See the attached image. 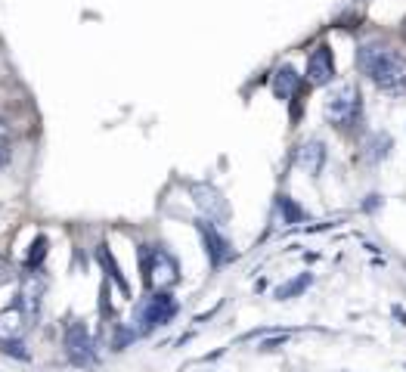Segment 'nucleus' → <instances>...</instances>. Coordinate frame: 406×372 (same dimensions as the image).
<instances>
[{
  "instance_id": "f257e3e1",
  "label": "nucleus",
  "mask_w": 406,
  "mask_h": 372,
  "mask_svg": "<svg viewBox=\"0 0 406 372\" xmlns=\"http://www.w3.org/2000/svg\"><path fill=\"white\" fill-rule=\"evenodd\" d=\"M357 65L363 75L375 81V87L388 93H403L406 90V59L391 47L382 44H363L357 50Z\"/></svg>"
},
{
  "instance_id": "f03ea898",
  "label": "nucleus",
  "mask_w": 406,
  "mask_h": 372,
  "mask_svg": "<svg viewBox=\"0 0 406 372\" xmlns=\"http://www.w3.org/2000/svg\"><path fill=\"white\" fill-rule=\"evenodd\" d=\"M177 310H180V304H177L174 295H168L165 289H155L137 307V314H133V329H137V335H149L158 326L171 323L177 317Z\"/></svg>"
},
{
  "instance_id": "7ed1b4c3",
  "label": "nucleus",
  "mask_w": 406,
  "mask_h": 372,
  "mask_svg": "<svg viewBox=\"0 0 406 372\" xmlns=\"http://www.w3.org/2000/svg\"><path fill=\"white\" fill-rule=\"evenodd\" d=\"M323 115H326L329 124H335V128H351L353 118L360 115V90L353 87V84H338V87L326 97Z\"/></svg>"
},
{
  "instance_id": "20e7f679",
  "label": "nucleus",
  "mask_w": 406,
  "mask_h": 372,
  "mask_svg": "<svg viewBox=\"0 0 406 372\" xmlns=\"http://www.w3.org/2000/svg\"><path fill=\"white\" fill-rule=\"evenodd\" d=\"M140 267H143V283L149 289H168L177 283V261L165 248H146L140 251Z\"/></svg>"
},
{
  "instance_id": "39448f33",
  "label": "nucleus",
  "mask_w": 406,
  "mask_h": 372,
  "mask_svg": "<svg viewBox=\"0 0 406 372\" xmlns=\"http://www.w3.org/2000/svg\"><path fill=\"white\" fill-rule=\"evenodd\" d=\"M196 230L202 233V242H205L208 261H211V267H214V270L224 267V264H230V261L236 258L233 245L226 242V236L214 226V221H208V217H199V221H196Z\"/></svg>"
},
{
  "instance_id": "423d86ee",
  "label": "nucleus",
  "mask_w": 406,
  "mask_h": 372,
  "mask_svg": "<svg viewBox=\"0 0 406 372\" xmlns=\"http://www.w3.org/2000/svg\"><path fill=\"white\" fill-rule=\"evenodd\" d=\"M65 354L75 366H93L97 363V348H93V338L84 323H69L65 329Z\"/></svg>"
},
{
  "instance_id": "0eeeda50",
  "label": "nucleus",
  "mask_w": 406,
  "mask_h": 372,
  "mask_svg": "<svg viewBox=\"0 0 406 372\" xmlns=\"http://www.w3.org/2000/svg\"><path fill=\"white\" fill-rule=\"evenodd\" d=\"M190 192L208 221H226V217H230V205H226L221 190H214V186H208V183H192Z\"/></svg>"
},
{
  "instance_id": "6e6552de",
  "label": "nucleus",
  "mask_w": 406,
  "mask_h": 372,
  "mask_svg": "<svg viewBox=\"0 0 406 372\" xmlns=\"http://www.w3.org/2000/svg\"><path fill=\"white\" fill-rule=\"evenodd\" d=\"M332 78H335V56L326 44H319L307 59V81L314 84V87H323V84H329Z\"/></svg>"
},
{
  "instance_id": "1a4fd4ad",
  "label": "nucleus",
  "mask_w": 406,
  "mask_h": 372,
  "mask_svg": "<svg viewBox=\"0 0 406 372\" xmlns=\"http://www.w3.org/2000/svg\"><path fill=\"white\" fill-rule=\"evenodd\" d=\"M31 314L22 307V301L10 304L6 310H0V341H13V338H22L25 326H28Z\"/></svg>"
},
{
  "instance_id": "9d476101",
  "label": "nucleus",
  "mask_w": 406,
  "mask_h": 372,
  "mask_svg": "<svg viewBox=\"0 0 406 372\" xmlns=\"http://www.w3.org/2000/svg\"><path fill=\"white\" fill-rule=\"evenodd\" d=\"M301 87V75L292 69V65H282V69H276L273 75V93H276V99H292L295 93H298Z\"/></svg>"
},
{
  "instance_id": "9b49d317",
  "label": "nucleus",
  "mask_w": 406,
  "mask_h": 372,
  "mask_svg": "<svg viewBox=\"0 0 406 372\" xmlns=\"http://www.w3.org/2000/svg\"><path fill=\"white\" fill-rule=\"evenodd\" d=\"M323 162H326V146L319 140H310V143H304L301 152H298V165L301 168H307V174H319L323 171Z\"/></svg>"
},
{
  "instance_id": "f8f14e48",
  "label": "nucleus",
  "mask_w": 406,
  "mask_h": 372,
  "mask_svg": "<svg viewBox=\"0 0 406 372\" xmlns=\"http://www.w3.org/2000/svg\"><path fill=\"white\" fill-rule=\"evenodd\" d=\"M97 261L106 267V273L115 279V285L121 289L124 298H131V285H128V279L121 276V270H118V264H115V258H112V251H109V245H106V242H99V245H97Z\"/></svg>"
},
{
  "instance_id": "ddd939ff",
  "label": "nucleus",
  "mask_w": 406,
  "mask_h": 372,
  "mask_svg": "<svg viewBox=\"0 0 406 372\" xmlns=\"http://www.w3.org/2000/svg\"><path fill=\"white\" fill-rule=\"evenodd\" d=\"M40 295H44V283H40L38 276H28L22 283V292H19V301H22V307L28 310L31 317L38 314V307H40Z\"/></svg>"
},
{
  "instance_id": "4468645a",
  "label": "nucleus",
  "mask_w": 406,
  "mask_h": 372,
  "mask_svg": "<svg viewBox=\"0 0 406 372\" xmlns=\"http://www.w3.org/2000/svg\"><path fill=\"white\" fill-rule=\"evenodd\" d=\"M314 283V276L310 273H301V276H295V279H289V283H282L276 289V298L279 301H285V298H295V295H301L304 289H307V285Z\"/></svg>"
},
{
  "instance_id": "2eb2a0df",
  "label": "nucleus",
  "mask_w": 406,
  "mask_h": 372,
  "mask_svg": "<svg viewBox=\"0 0 406 372\" xmlns=\"http://www.w3.org/2000/svg\"><path fill=\"white\" fill-rule=\"evenodd\" d=\"M388 152H391V137H388V133H375V137L366 143L369 162H382V158H388Z\"/></svg>"
},
{
  "instance_id": "dca6fc26",
  "label": "nucleus",
  "mask_w": 406,
  "mask_h": 372,
  "mask_svg": "<svg viewBox=\"0 0 406 372\" xmlns=\"http://www.w3.org/2000/svg\"><path fill=\"white\" fill-rule=\"evenodd\" d=\"M276 205H279V211H282V221H285V224H301V221H304V208L295 205L289 196H279Z\"/></svg>"
},
{
  "instance_id": "f3484780",
  "label": "nucleus",
  "mask_w": 406,
  "mask_h": 372,
  "mask_svg": "<svg viewBox=\"0 0 406 372\" xmlns=\"http://www.w3.org/2000/svg\"><path fill=\"white\" fill-rule=\"evenodd\" d=\"M44 255H47V239H44V236H38L35 245H31V255L25 258V264H28V267H38Z\"/></svg>"
},
{
  "instance_id": "a211bd4d",
  "label": "nucleus",
  "mask_w": 406,
  "mask_h": 372,
  "mask_svg": "<svg viewBox=\"0 0 406 372\" xmlns=\"http://www.w3.org/2000/svg\"><path fill=\"white\" fill-rule=\"evenodd\" d=\"M0 344H4V354H10V357L28 360V351H25V344H19V338H13V341H0Z\"/></svg>"
},
{
  "instance_id": "6ab92c4d",
  "label": "nucleus",
  "mask_w": 406,
  "mask_h": 372,
  "mask_svg": "<svg viewBox=\"0 0 406 372\" xmlns=\"http://www.w3.org/2000/svg\"><path fill=\"white\" fill-rule=\"evenodd\" d=\"M285 338H289V332H276L273 338H267V341L260 344V351H273V348H279V344H282Z\"/></svg>"
},
{
  "instance_id": "aec40b11",
  "label": "nucleus",
  "mask_w": 406,
  "mask_h": 372,
  "mask_svg": "<svg viewBox=\"0 0 406 372\" xmlns=\"http://www.w3.org/2000/svg\"><path fill=\"white\" fill-rule=\"evenodd\" d=\"M6 137H10V131H6V124H0V146H6Z\"/></svg>"
},
{
  "instance_id": "412c9836",
  "label": "nucleus",
  "mask_w": 406,
  "mask_h": 372,
  "mask_svg": "<svg viewBox=\"0 0 406 372\" xmlns=\"http://www.w3.org/2000/svg\"><path fill=\"white\" fill-rule=\"evenodd\" d=\"M6 158H10V152H6V146H0V168L6 165Z\"/></svg>"
},
{
  "instance_id": "4be33fe9",
  "label": "nucleus",
  "mask_w": 406,
  "mask_h": 372,
  "mask_svg": "<svg viewBox=\"0 0 406 372\" xmlns=\"http://www.w3.org/2000/svg\"><path fill=\"white\" fill-rule=\"evenodd\" d=\"M394 317H397V319H400V326H406V314H403V310H400V307H394Z\"/></svg>"
}]
</instances>
